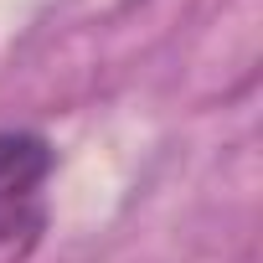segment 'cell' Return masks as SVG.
<instances>
[{
    "mask_svg": "<svg viewBox=\"0 0 263 263\" xmlns=\"http://www.w3.org/2000/svg\"><path fill=\"white\" fill-rule=\"evenodd\" d=\"M47 206L42 201H6L0 206V263H26L42 248Z\"/></svg>",
    "mask_w": 263,
    "mask_h": 263,
    "instance_id": "7a4b0ae2",
    "label": "cell"
},
{
    "mask_svg": "<svg viewBox=\"0 0 263 263\" xmlns=\"http://www.w3.org/2000/svg\"><path fill=\"white\" fill-rule=\"evenodd\" d=\"M47 176H52V145L36 129H0V206L36 201Z\"/></svg>",
    "mask_w": 263,
    "mask_h": 263,
    "instance_id": "6da1fadb",
    "label": "cell"
}]
</instances>
